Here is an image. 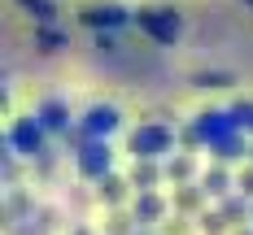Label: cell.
I'll return each mask as SVG.
<instances>
[{
    "label": "cell",
    "mask_w": 253,
    "mask_h": 235,
    "mask_svg": "<svg viewBox=\"0 0 253 235\" xmlns=\"http://www.w3.org/2000/svg\"><path fill=\"white\" fill-rule=\"evenodd\" d=\"M140 26L149 31L157 44H170V39L179 35V18L170 13V9H140Z\"/></svg>",
    "instance_id": "1"
},
{
    "label": "cell",
    "mask_w": 253,
    "mask_h": 235,
    "mask_svg": "<svg viewBox=\"0 0 253 235\" xmlns=\"http://www.w3.org/2000/svg\"><path fill=\"white\" fill-rule=\"evenodd\" d=\"M131 144H135V153H140V157H157V153H166L170 135H166L162 127H144V131H135V139H131Z\"/></svg>",
    "instance_id": "2"
},
{
    "label": "cell",
    "mask_w": 253,
    "mask_h": 235,
    "mask_svg": "<svg viewBox=\"0 0 253 235\" xmlns=\"http://www.w3.org/2000/svg\"><path fill=\"white\" fill-rule=\"evenodd\" d=\"M83 22H87V26H123L126 13H123V9H114V4H109V9H83Z\"/></svg>",
    "instance_id": "3"
},
{
    "label": "cell",
    "mask_w": 253,
    "mask_h": 235,
    "mask_svg": "<svg viewBox=\"0 0 253 235\" xmlns=\"http://www.w3.org/2000/svg\"><path fill=\"white\" fill-rule=\"evenodd\" d=\"M79 161H83V170H87V174H96L101 166H109V148H101V144H92V148H87V153L79 157Z\"/></svg>",
    "instance_id": "4"
},
{
    "label": "cell",
    "mask_w": 253,
    "mask_h": 235,
    "mask_svg": "<svg viewBox=\"0 0 253 235\" xmlns=\"http://www.w3.org/2000/svg\"><path fill=\"white\" fill-rule=\"evenodd\" d=\"M114 122H118L114 109H92V113H87V127H92V131H109Z\"/></svg>",
    "instance_id": "5"
},
{
    "label": "cell",
    "mask_w": 253,
    "mask_h": 235,
    "mask_svg": "<svg viewBox=\"0 0 253 235\" xmlns=\"http://www.w3.org/2000/svg\"><path fill=\"white\" fill-rule=\"evenodd\" d=\"M22 4L40 18V22H52V4H48V0H22Z\"/></svg>",
    "instance_id": "6"
},
{
    "label": "cell",
    "mask_w": 253,
    "mask_h": 235,
    "mask_svg": "<svg viewBox=\"0 0 253 235\" xmlns=\"http://www.w3.org/2000/svg\"><path fill=\"white\" fill-rule=\"evenodd\" d=\"M157 209H162V205H157L153 196H144V201H140V213H144V218H157Z\"/></svg>",
    "instance_id": "7"
},
{
    "label": "cell",
    "mask_w": 253,
    "mask_h": 235,
    "mask_svg": "<svg viewBox=\"0 0 253 235\" xmlns=\"http://www.w3.org/2000/svg\"><path fill=\"white\" fill-rule=\"evenodd\" d=\"M18 139H22V144H40V131H31V127H18Z\"/></svg>",
    "instance_id": "8"
},
{
    "label": "cell",
    "mask_w": 253,
    "mask_h": 235,
    "mask_svg": "<svg viewBox=\"0 0 253 235\" xmlns=\"http://www.w3.org/2000/svg\"><path fill=\"white\" fill-rule=\"evenodd\" d=\"M40 44H44V48L52 52V48H57V44H61V39H57V35H52V31H44V35H40Z\"/></svg>",
    "instance_id": "9"
},
{
    "label": "cell",
    "mask_w": 253,
    "mask_h": 235,
    "mask_svg": "<svg viewBox=\"0 0 253 235\" xmlns=\"http://www.w3.org/2000/svg\"><path fill=\"white\" fill-rule=\"evenodd\" d=\"M245 192H253V174H249V179H245Z\"/></svg>",
    "instance_id": "10"
},
{
    "label": "cell",
    "mask_w": 253,
    "mask_h": 235,
    "mask_svg": "<svg viewBox=\"0 0 253 235\" xmlns=\"http://www.w3.org/2000/svg\"><path fill=\"white\" fill-rule=\"evenodd\" d=\"M249 127H253V118H249Z\"/></svg>",
    "instance_id": "11"
},
{
    "label": "cell",
    "mask_w": 253,
    "mask_h": 235,
    "mask_svg": "<svg viewBox=\"0 0 253 235\" xmlns=\"http://www.w3.org/2000/svg\"><path fill=\"white\" fill-rule=\"evenodd\" d=\"M249 4H253V0H249Z\"/></svg>",
    "instance_id": "12"
}]
</instances>
